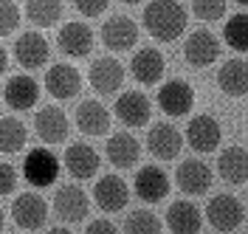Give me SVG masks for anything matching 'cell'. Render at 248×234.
I'll use <instances>...</instances> for the list:
<instances>
[{"instance_id": "obj_28", "label": "cell", "mask_w": 248, "mask_h": 234, "mask_svg": "<svg viewBox=\"0 0 248 234\" xmlns=\"http://www.w3.org/2000/svg\"><path fill=\"white\" fill-rule=\"evenodd\" d=\"M26 144H29V130L20 119H15V116L0 119V153L15 156V153L26 150Z\"/></svg>"}, {"instance_id": "obj_33", "label": "cell", "mask_w": 248, "mask_h": 234, "mask_svg": "<svg viewBox=\"0 0 248 234\" xmlns=\"http://www.w3.org/2000/svg\"><path fill=\"white\" fill-rule=\"evenodd\" d=\"M17 26H20V9L15 6V0H0V37L15 34Z\"/></svg>"}, {"instance_id": "obj_11", "label": "cell", "mask_w": 248, "mask_h": 234, "mask_svg": "<svg viewBox=\"0 0 248 234\" xmlns=\"http://www.w3.org/2000/svg\"><path fill=\"white\" fill-rule=\"evenodd\" d=\"M102 43L108 51H130L139 43V26L127 15H113L102 26Z\"/></svg>"}, {"instance_id": "obj_29", "label": "cell", "mask_w": 248, "mask_h": 234, "mask_svg": "<svg viewBox=\"0 0 248 234\" xmlns=\"http://www.w3.org/2000/svg\"><path fill=\"white\" fill-rule=\"evenodd\" d=\"M62 17V0H26V20L37 29H51Z\"/></svg>"}, {"instance_id": "obj_17", "label": "cell", "mask_w": 248, "mask_h": 234, "mask_svg": "<svg viewBox=\"0 0 248 234\" xmlns=\"http://www.w3.org/2000/svg\"><path fill=\"white\" fill-rule=\"evenodd\" d=\"M48 57H51V51H48V40L43 37L40 31H26L17 37L15 43V60L26 71H37V68H43L48 62Z\"/></svg>"}, {"instance_id": "obj_21", "label": "cell", "mask_w": 248, "mask_h": 234, "mask_svg": "<svg viewBox=\"0 0 248 234\" xmlns=\"http://www.w3.org/2000/svg\"><path fill=\"white\" fill-rule=\"evenodd\" d=\"M133 189H136V195L144 203H161L170 195V175L161 167H141L136 172Z\"/></svg>"}, {"instance_id": "obj_34", "label": "cell", "mask_w": 248, "mask_h": 234, "mask_svg": "<svg viewBox=\"0 0 248 234\" xmlns=\"http://www.w3.org/2000/svg\"><path fill=\"white\" fill-rule=\"evenodd\" d=\"M17 189V172L9 161H0V198L3 195H12Z\"/></svg>"}, {"instance_id": "obj_9", "label": "cell", "mask_w": 248, "mask_h": 234, "mask_svg": "<svg viewBox=\"0 0 248 234\" xmlns=\"http://www.w3.org/2000/svg\"><path fill=\"white\" fill-rule=\"evenodd\" d=\"M195 105V91L192 85L184 82V79H170L161 85L158 91V108L164 110L172 119H181V116H189V110Z\"/></svg>"}, {"instance_id": "obj_10", "label": "cell", "mask_w": 248, "mask_h": 234, "mask_svg": "<svg viewBox=\"0 0 248 234\" xmlns=\"http://www.w3.org/2000/svg\"><path fill=\"white\" fill-rule=\"evenodd\" d=\"M147 147H150V153L158 161H172V158L181 156V150H184V136H181V130L172 122H158L147 133Z\"/></svg>"}, {"instance_id": "obj_23", "label": "cell", "mask_w": 248, "mask_h": 234, "mask_svg": "<svg viewBox=\"0 0 248 234\" xmlns=\"http://www.w3.org/2000/svg\"><path fill=\"white\" fill-rule=\"evenodd\" d=\"M141 158V144L136 136H130L127 130L124 133H113L108 139V161L119 170H130L136 167Z\"/></svg>"}, {"instance_id": "obj_7", "label": "cell", "mask_w": 248, "mask_h": 234, "mask_svg": "<svg viewBox=\"0 0 248 234\" xmlns=\"http://www.w3.org/2000/svg\"><path fill=\"white\" fill-rule=\"evenodd\" d=\"M12 218L20 229L26 232H37L48 223V203L40 192H23L17 195L12 203Z\"/></svg>"}, {"instance_id": "obj_8", "label": "cell", "mask_w": 248, "mask_h": 234, "mask_svg": "<svg viewBox=\"0 0 248 234\" xmlns=\"http://www.w3.org/2000/svg\"><path fill=\"white\" fill-rule=\"evenodd\" d=\"M186 144L195 150V153H215L223 141V130L217 125V119H212L209 113H201V116H192L189 125H186Z\"/></svg>"}, {"instance_id": "obj_20", "label": "cell", "mask_w": 248, "mask_h": 234, "mask_svg": "<svg viewBox=\"0 0 248 234\" xmlns=\"http://www.w3.org/2000/svg\"><path fill=\"white\" fill-rule=\"evenodd\" d=\"M220 43L212 31H192L184 43V57L192 68H209L217 62Z\"/></svg>"}, {"instance_id": "obj_35", "label": "cell", "mask_w": 248, "mask_h": 234, "mask_svg": "<svg viewBox=\"0 0 248 234\" xmlns=\"http://www.w3.org/2000/svg\"><path fill=\"white\" fill-rule=\"evenodd\" d=\"M108 3L110 0H74V9L85 17H99L108 9Z\"/></svg>"}, {"instance_id": "obj_18", "label": "cell", "mask_w": 248, "mask_h": 234, "mask_svg": "<svg viewBox=\"0 0 248 234\" xmlns=\"http://www.w3.org/2000/svg\"><path fill=\"white\" fill-rule=\"evenodd\" d=\"M34 130H37L40 141H46V144H60V141L68 139L71 122H68V116H65L57 105H46V108L37 110Z\"/></svg>"}, {"instance_id": "obj_27", "label": "cell", "mask_w": 248, "mask_h": 234, "mask_svg": "<svg viewBox=\"0 0 248 234\" xmlns=\"http://www.w3.org/2000/svg\"><path fill=\"white\" fill-rule=\"evenodd\" d=\"M167 226L175 234H198L203 226V215L192 201H172L167 209Z\"/></svg>"}, {"instance_id": "obj_39", "label": "cell", "mask_w": 248, "mask_h": 234, "mask_svg": "<svg viewBox=\"0 0 248 234\" xmlns=\"http://www.w3.org/2000/svg\"><path fill=\"white\" fill-rule=\"evenodd\" d=\"M122 3H127V6H136V3H141V0H122Z\"/></svg>"}, {"instance_id": "obj_24", "label": "cell", "mask_w": 248, "mask_h": 234, "mask_svg": "<svg viewBox=\"0 0 248 234\" xmlns=\"http://www.w3.org/2000/svg\"><path fill=\"white\" fill-rule=\"evenodd\" d=\"M217 172L226 184L232 187H243L248 181V156H246V147H226L220 158H217Z\"/></svg>"}, {"instance_id": "obj_14", "label": "cell", "mask_w": 248, "mask_h": 234, "mask_svg": "<svg viewBox=\"0 0 248 234\" xmlns=\"http://www.w3.org/2000/svg\"><path fill=\"white\" fill-rule=\"evenodd\" d=\"M79 88H82V74H79L71 62H57V65L48 68L46 91L54 96V99H60V102L74 99V96L79 94Z\"/></svg>"}, {"instance_id": "obj_15", "label": "cell", "mask_w": 248, "mask_h": 234, "mask_svg": "<svg viewBox=\"0 0 248 234\" xmlns=\"http://www.w3.org/2000/svg\"><path fill=\"white\" fill-rule=\"evenodd\" d=\"M57 46H60L62 54H68L71 60H82V57H88L93 51V31L85 26V23H79V20H71V23H65L57 34Z\"/></svg>"}, {"instance_id": "obj_2", "label": "cell", "mask_w": 248, "mask_h": 234, "mask_svg": "<svg viewBox=\"0 0 248 234\" xmlns=\"http://www.w3.org/2000/svg\"><path fill=\"white\" fill-rule=\"evenodd\" d=\"M206 220L217 232H234L246 223V206L237 201L234 195H215L206 203Z\"/></svg>"}, {"instance_id": "obj_26", "label": "cell", "mask_w": 248, "mask_h": 234, "mask_svg": "<svg viewBox=\"0 0 248 234\" xmlns=\"http://www.w3.org/2000/svg\"><path fill=\"white\" fill-rule=\"evenodd\" d=\"M217 88L223 94L234 96V99H243L248 94V68H246L243 57H234V60L220 65V71H217Z\"/></svg>"}, {"instance_id": "obj_12", "label": "cell", "mask_w": 248, "mask_h": 234, "mask_svg": "<svg viewBox=\"0 0 248 234\" xmlns=\"http://www.w3.org/2000/svg\"><path fill=\"white\" fill-rule=\"evenodd\" d=\"M113 113H116V119L124 127H144L153 119V105L141 91H127V94H122L116 99Z\"/></svg>"}, {"instance_id": "obj_19", "label": "cell", "mask_w": 248, "mask_h": 234, "mask_svg": "<svg viewBox=\"0 0 248 234\" xmlns=\"http://www.w3.org/2000/svg\"><path fill=\"white\" fill-rule=\"evenodd\" d=\"M164 71H167V60H164V54L158 51V48H139L136 54H133V60H130V74L136 82L141 85H155V82H161L164 77Z\"/></svg>"}, {"instance_id": "obj_37", "label": "cell", "mask_w": 248, "mask_h": 234, "mask_svg": "<svg viewBox=\"0 0 248 234\" xmlns=\"http://www.w3.org/2000/svg\"><path fill=\"white\" fill-rule=\"evenodd\" d=\"M9 71V54H6V48L0 46V77Z\"/></svg>"}, {"instance_id": "obj_22", "label": "cell", "mask_w": 248, "mask_h": 234, "mask_svg": "<svg viewBox=\"0 0 248 234\" xmlns=\"http://www.w3.org/2000/svg\"><path fill=\"white\" fill-rule=\"evenodd\" d=\"M74 122H77L79 133L85 136H105L110 130V110L96 102V99H85L82 105H77V113H74Z\"/></svg>"}, {"instance_id": "obj_13", "label": "cell", "mask_w": 248, "mask_h": 234, "mask_svg": "<svg viewBox=\"0 0 248 234\" xmlns=\"http://www.w3.org/2000/svg\"><path fill=\"white\" fill-rule=\"evenodd\" d=\"M93 201L102 212H122L130 201V189L122 175H105L93 187Z\"/></svg>"}, {"instance_id": "obj_6", "label": "cell", "mask_w": 248, "mask_h": 234, "mask_svg": "<svg viewBox=\"0 0 248 234\" xmlns=\"http://www.w3.org/2000/svg\"><path fill=\"white\" fill-rule=\"evenodd\" d=\"M212 181H215V172L201 158H186V161H181V167L175 170V187L181 189L184 195H195V198L206 195L212 189Z\"/></svg>"}, {"instance_id": "obj_36", "label": "cell", "mask_w": 248, "mask_h": 234, "mask_svg": "<svg viewBox=\"0 0 248 234\" xmlns=\"http://www.w3.org/2000/svg\"><path fill=\"white\" fill-rule=\"evenodd\" d=\"M88 234H116V226L110 223V220L105 218H99V220H93V223H88V229H85Z\"/></svg>"}, {"instance_id": "obj_3", "label": "cell", "mask_w": 248, "mask_h": 234, "mask_svg": "<svg viewBox=\"0 0 248 234\" xmlns=\"http://www.w3.org/2000/svg\"><path fill=\"white\" fill-rule=\"evenodd\" d=\"M23 175H26V181L31 187H37V189L54 187V181L60 175V158L54 156L48 147H34L31 153H26Z\"/></svg>"}, {"instance_id": "obj_4", "label": "cell", "mask_w": 248, "mask_h": 234, "mask_svg": "<svg viewBox=\"0 0 248 234\" xmlns=\"http://www.w3.org/2000/svg\"><path fill=\"white\" fill-rule=\"evenodd\" d=\"M124 77H127V71L116 57H99L91 62V71H88V82L99 96L119 94L124 85Z\"/></svg>"}, {"instance_id": "obj_30", "label": "cell", "mask_w": 248, "mask_h": 234, "mask_svg": "<svg viewBox=\"0 0 248 234\" xmlns=\"http://www.w3.org/2000/svg\"><path fill=\"white\" fill-rule=\"evenodd\" d=\"M223 40L237 54H246L248 51V15L246 12H237L234 17H229V23L223 29Z\"/></svg>"}, {"instance_id": "obj_40", "label": "cell", "mask_w": 248, "mask_h": 234, "mask_svg": "<svg viewBox=\"0 0 248 234\" xmlns=\"http://www.w3.org/2000/svg\"><path fill=\"white\" fill-rule=\"evenodd\" d=\"M237 3H240V6H246V3H248V0H237Z\"/></svg>"}, {"instance_id": "obj_32", "label": "cell", "mask_w": 248, "mask_h": 234, "mask_svg": "<svg viewBox=\"0 0 248 234\" xmlns=\"http://www.w3.org/2000/svg\"><path fill=\"white\" fill-rule=\"evenodd\" d=\"M226 0H192V12L203 23H215L220 17H226Z\"/></svg>"}, {"instance_id": "obj_25", "label": "cell", "mask_w": 248, "mask_h": 234, "mask_svg": "<svg viewBox=\"0 0 248 234\" xmlns=\"http://www.w3.org/2000/svg\"><path fill=\"white\" fill-rule=\"evenodd\" d=\"M3 99L12 110H31L40 99V85L31 77L20 74V77H12L3 88Z\"/></svg>"}, {"instance_id": "obj_31", "label": "cell", "mask_w": 248, "mask_h": 234, "mask_svg": "<svg viewBox=\"0 0 248 234\" xmlns=\"http://www.w3.org/2000/svg\"><path fill=\"white\" fill-rule=\"evenodd\" d=\"M124 232L127 234H161V220L155 218L153 212L139 209V212H130V215H127Z\"/></svg>"}, {"instance_id": "obj_16", "label": "cell", "mask_w": 248, "mask_h": 234, "mask_svg": "<svg viewBox=\"0 0 248 234\" xmlns=\"http://www.w3.org/2000/svg\"><path fill=\"white\" fill-rule=\"evenodd\" d=\"M62 164H65V170H68V175L74 181H88V178H93L99 172L102 158H99V153L93 150L91 144H71L65 150Z\"/></svg>"}, {"instance_id": "obj_5", "label": "cell", "mask_w": 248, "mask_h": 234, "mask_svg": "<svg viewBox=\"0 0 248 234\" xmlns=\"http://www.w3.org/2000/svg\"><path fill=\"white\" fill-rule=\"evenodd\" d=\"M88 209H91V198L77 184H62L54 192V215L62 223H68V226L71 223H82L88 218Z\"/></svg>"}, {"instance_id": "obj_38", "label": "cell", "mask_w": 248, "mask_h": 234, "mask_svg": "<svg viewBox=\"0 0 248 234\" xmlns=\"http://www.w3.org/2000/svg\"><path fill=\"white\" fill-rule=\"evenodd\" d=\"M3 226H6V218H3V209H0V232H3Z\"/></svg>"}, {"instance_id": "obj_1", "label": "cell", "mask_w": 248, "mask_h": 234, "mask_svg": "<svg viewBox=\"0 0 248 234\" xmlns=\"http://www.w3.org/2000/svg\"><path fill=\"white\" fill-rule=\"evenodd\" d=\"M189 26V15L178 0H150L144 9V29L158 43H175Z\"/></svg>"}]
</instances>
